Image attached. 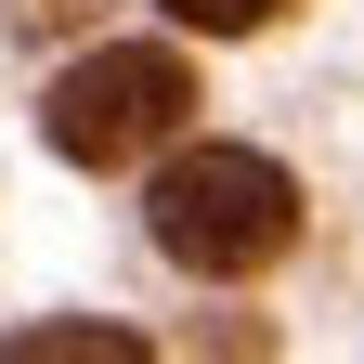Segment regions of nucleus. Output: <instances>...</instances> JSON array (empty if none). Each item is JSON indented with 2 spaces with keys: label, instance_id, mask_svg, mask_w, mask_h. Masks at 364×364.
Masks as SVG:
<instances>
[{
  "label": "nucleus",
  "instance_id": "nucleus-1",
  "mask_svg": "<svg viewBox=\"0 0 364 364\" xmlns=\"http://www.w3.org/2000/svg\"><path fill=\"white\" fill-rule=\"evenodd\" d=\"M144 221H156V247L182 273H260V260L299 247V182L273 156H247V144H196V156H169Z\"/></svg>",
  "mask_w": 364,
  "mask_h": 364
},
{
  "label": "nucleus",
  "instance_id": "nucleus-2",
  "mask_svg": "<svg viewBox=\"0 0 364 364\" xmlns=\"http://www.w3.org/2000/svg\"><path fill=\"white\" fill-rule=\"evenodd\" d=\"M182 117H196V65L156 53V39H105V53H78V65L53 78V105H39L53 156H78V169H130V156H156Z\"/></svg>",
  "mask_w": 364,
  "mask_h": 364
},
{
  "label": "nucleus",
  "instance_id": "nucleus-3",
  "mask_svg": "<svg viewBox=\"0 0 364 364\" xmlns=\"http://www.w3.org/2000/svg\"><path fill=\"white\" fill-rule=\"evenodd\" d=\"M0 364H156V351L130 338V326H14Z\"/></svg>",
  "mask_w": 364,
  "mask_h": 364
},
{
  "label": "nucleus",
  "instance_id": "nucleus-4",
  "mask_svg": "<svg viewBox=\"0 0 364 364\" xmlns=\"http://www.w3.org/2000/svg\"><path fill=\"white\" fill-rule=\"evenodd\" d=\"M156 14L208 26V39H247V26H273V14H287V0H156Z\"/></svg>",
  "mask_w": 364,
  "mask_h": 364
}]
</instances>
